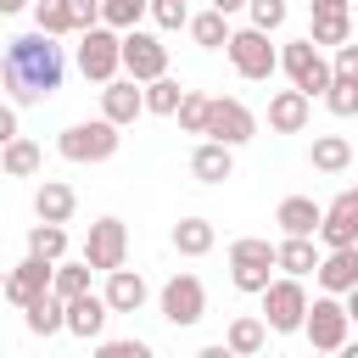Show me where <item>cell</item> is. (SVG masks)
Listing matches in <instances>:
<instances>
[{"label": "cell", "mask_w": 358, "mask_h": 358, "mask_svg": "<svg viewBox=\"0 0 358 358\" xmlns=\"http://www.w3.org/2000/svg\"><path fill=\"white\" fill-rule=\"evenodd\" d=\"M62 73H67V62H62V45H56V34H17L11 45H6V62H0V84L11 90V101L17 106H39V101H50L56 90H62Z\"/></svg>", "instance_id": "obj_1"}, {"label": "cell", "mask_w": 358, "mask_h": 358, "mask_svg": "<svg viewBox=\"0 0 358 358\" xmlns=\"http://www.w3.org/2000/svg\"><path fill=\"white\" fill-rule=\"evenodd\" d=\"M224 50H229V67L241 73V78H252V84H263V78H274V67H280V50L268 45V34L263 28H229V39H224Z\"/></svg>", "instance_id": "obj_2"}, {"label": "cell", "mask_w": 358, "mask_h": 358, "mask_svg": "<svg viewBox=\"0 0 358 358\" xmlns=\"http://www.w3.org/2000/svg\"><path fill=\"white\" fill-rule=\"evenodd\" d=\"M229 280H235V291L257 296V291L274 280V241H263V235L229 241Z\"/></svg>", "instance_id": "obj_3"}, {"label": "cell", "mask_w": 358, "mask_h": 358, "mask_svg": "<svg viewBox=\"0 0 358 358\" xmlns=\"http://www.w3.org/2000/svg\"><path fill=\"white\" fill-rule=\"evenodd\" d=\"M117 67H123V34L106 28V22L84 28L78 34V73L95 78V84H106V78H117Z\"/></svg>", "instance_id": "obj_4"}, {"label": "cell", "mask_w": 358, "mask_h": 358, "mask_svg": "<svg viewBox=\"0 0 358 358\" xmlns=\"http://www.w3.org/2000/svg\"><path fill=\"white\" fill-rule=\"evenodd\" d=\"M117 123L112 117H90V123H73V129H62V140H56V151L67 157V162H106L112 151H117Z\"/></svg>", "instance_id": "obj_5"}, {"label": "cell", "mask_w": 358, "mask_h": 358, "mask_svg": "<svg viewBox=\"0 0 358 358\" xmlns=\"http://www.w3.org/2000/svg\"><path fill=\"white\" fill-rule=\"evenodd\" d=\"M257 296H263V324H268L274 336H291V330H302L308 291H302V280H296V274H285V280H268Z\"/></svg>", "instance_id": "obj_6"}, {"label": "cell", "mask_w": 358, "mask_h": 358, "mask_svg": "<svg viewBox=\"0 0 358 358\" xmlns=\"http://www.w3.org/2000/svg\"><path fill=\"white\" fill-rule=\"evenodd\" d=\"M280 67H285V78L313 101V95H324L330 90V62L319 56V45L313 39H296V45H285L280 50Z\"/></svg>", "instance_id": "obj_7"}, {"label": "cell", "mask_w": 358, "mask_h": 358, "mask_svg": "<svg viewBox=\"0 0 358 358\" xmlns=\"http://www.w3.org/2000/svg\"><path fill=\"white\" fill-rule=\"evenodd\" d=\"M347 324H352V319H347V308H341L330 291L313 296L308 313H302V330H308V341H313L319 352H341V347H347Z\"/></svg>", "instance_id": "obj_8"}, {"label": "cell", "mask_w": 358, "mask_h": 358, "mask_svg": "<svg viewBox=\"0 0 358 358\" xmlns=\"http://www.w3.org/2000/svg\"><path fill=\"white\" fill-rule=\"evenodd\" d=\"M257 134V117L246 101L235 95H213V112H207V140H224V145H246Z\"/></svg>", "instance_id": "obj_9"}, {"label": "cell", "mask_w": 358, "mask_h": 358, "mask_svg": "<svg viewBox=\"0 0 358 358\" xmlns=\"http://www.w3.org/2000/svg\"><path fill=\"white\" fill-rule=\"evenodd\" d=\"M123 73L140 78V84L168 73V45L157 34H145V28H123Z\"/></svg>", "instance_id": "obj_10"}, {"label": "cell", "mask_w": 358, "mask_h": 358, "mask_svg": "<svg viewBox=\"0 0 358 358\" xmlns=\"http://www.w3.org/2000/svg\"><path fill=\"white\" fill-rule=\"evenodd\" d=\"M201 313H207V285H201L196 274H173V280L162 285V319L185 330V324H196Z\"/></svg>", "instance_id": "obj_11"}, {"label": "cell", "mask_w": 358, "mask_h": 358, "mask_svg": "<svg viewBox=\"0 0 358 358\" xmlns=\"http://www.w3.org/2000/svg\"><path fill=\"white\" fill-rule=\"evenodd\" d=\"M129 257V229H123V218H95L90 224V241H84V263L90 268H117Z\"/></svg>", "instance_id": "obj_12"}, {"label": "cell", "mask_w": 358, "mask_h": 358, "mask_svg": "<svg viewBox=\"0 0 358 358\" xmlns=\"http://www.w3.org/2000/svg\"><path fill=\"white\" fill-rule=\"evenodd\" d=\"M50 268L56 263H45V257H22L11 274H6V302H17V308H28V302H39L45 291H50Z\"/></svg>", "instance_id": "obj_13"}, {"label": "cell", "mask_w": 358, "mask_h": 358, "mask_svg": "<svg viewBox=\"0 0 358 358\" xmlns=\"http://www.w3.org/2000/svg\"><path fill=\"white\" fill-rule=\"evenodd\" d=\"M140 112H145L140 78H106V84H101V117H112V123L123 129V123H134Z\"/></svg>", "instance_id": "obj_14"}, {"label": "cell", "mask_w": 358, "mask_h": 358, "mask_svg": "<svg viewBox=\"0 0 358 358\" xmlns=\"http://www.w3.org/2000/svg\"><path fill=\"white\" fill-rule=\"evenodd\" d=\"M106 319H112L106 296H95V291H78V296H67V330H73L78 341H101Z\"/></svg>", "instance_id": "obj_15"}, {"label": "cell", "mask_w": 358, "mask_h": 358, "mask_svg": "<svg viewBox=\"0 0 358 358\" xmlns=\"http://www.w3.org/2000/svg\"><path fill=\"white\" fill-rule=\"evenodd\" d=\"M319 285L330 291V296H341V291H352L358 285V241L352 246H324V257H319Z\"/></svg>", "instance_id": "obj_16"}, {"label": "cell", "mask_w": 358, "mask_h": 358, "mask_svg": "<svg viewBox=\"0 0 358 358\" xmlns=\"http://www.w3.org/2000/svg\"><path fill=\"white\" fill-rule=\"evenodd\" d=\"M324 246H352L358 241V196L347 190V196H336L330 207H324V218H319V229H313Z\"/></svg>", "instance_id": "obj_17"}, {"label": "cell", "mask_w": 358, "mask_h": 358, "mask_svg": "<svg viewBox=\"0 0 358 358\" xmlns=\"http://www.w3.org/2000/svg\"><path fill=\"white\" fill-rule=\"evenodd\" d=\"M308 112H313V101H308L296 84L268 95V129H274V134H302V129H308Z\"/></svg>", "instance_id": "obj_18"}, {"label": "cell", "mask_w": 358, "mask_h": 358, "mask_svg": "<svg viewBox=\"0 0 358 358\" xmlns=\"http://www.w3.org/2000/svg\"><path fill=\"white\" fill-rule=\"evenodd\" d=\"M101 296H106V308H112V313H140L151 291H145V280H140L134 268H123V263H117V268H106V291H101Z\"/></svg>", "instance_id": "obj_19"}, {"label": "cell", "mask_w": 358, "mask_h": 358, "mask_svg": "<svg viewBox=\"0 0 358 358\" xmlns=\"http://www.w3.org/2000/svg\"><path fill=\"white\" fill-rule=\"evenodd\" d=\"M190 173H196L201 185H224V179L235 173V145H224V140H201V145L190 151Z\"/></svg>", "instance_id": "obj_20"}, {"label": "cell", "mask_w": 358, "mask_h": 358, "mask_svg": "<svg viewBox=\"0 0 358 358\" xmlns=\"http://www.w3.org/2000/svg\"><path fill=\"white\" fill-rule=\"evenodd\" d=\"M34 213H39L45 224H67V218L78 213V196H73V185H62V179H45V185L34 190Z\"/></svg>", "instance_id": "obj_21"}, {"label": "cell", "mask_w": 358, "mask_h": 358, "mask_svg": "<svg viewBox=\"0 0 358 358\" xmlns=\"http://www.w3.org/2000/svg\"><path fill=\"white\" fill-rule=\"evenodd\" d=\"M319 218H324V207H319L313 196H285V201L274 207V224H280L285 235H313Z\"/></svg>", "instance_id": "obj_22"}, {"label": "cell", "mask_w": 358, "mask_h": 358, "mask_svg": "<svg viewBox=\"0 0 358 358\" xmlns=\"http://www.w3.org/2000/svg\"><path fill=\"white\" fill-rule=\"evenodd\" d=\"M274 268H285V274H313L319 268V246H313V235H285V241H274Z\"/></svg>", "instance_id": "obj_23"}, {"label": "cell", "mask_w": 358, "mask_h": 358, "mask_svg": "<svg viewBox=\"0 0 358 358\" xmlns=\"http://www.w3.org/2000/svg\"><path fill=\"white\" fill-rule=\"evenodd\" d=\"M308 39H313V45H341V39H352V17H347V6H313Z\"/></svg>", "instance_id": "obj_24"}, {"label": "cell", "mask_w": 358, "mask_h": 358, "mask_svg": "<svg viewBox=\"0 0 358 358\" xmlns=\"http://www.w3.org/2000/svg\"><path fill=\"white\" fill-rule=\"evenodd\" d=\"M213 241H218V235H213V218H179V224H173V252H179V257H207Z\"/></svg>", "instance_id": "obj_25"}, {"label": "cell", "mask_w": 358, "mask_h": 358, "mask_svg": "<svg viewBox=\"0 0 358 358\" xmlns=\"http://www.w3.org/2000/svg\"><path fill=\"white\" fill-rule=\"evenodd\" d=\"M22 313H28V330H34V336H62V330H67V302H62L56 291H45L39 302H28Z\"/></svg>", "instance_id": "obj_26"}, {"label": "cell", "mask_w": 358, "mask_h": 358, "mask_svg": "<svg viewBox=\"0 0 358 358\" xmlns=\"http://www.w3.org/2000/svg\"><path fill=\"white\" fill-rule=\"evenodd\" d=\"M263 341H268V324H263V319H252V313L229 319V330H224V347H229L235 358H252V352H263Z\"/></svg>", "instance_id": "obj_27"}, {"label": "cell", "mask_w": 358, "mask_h": 358, "mask_svg": "<svg viewBox=\"0 0 358 358\" xmlns=\"http://www.w3.org/2000/svg\"><path fill=\"white\" fill-rule=\"evenodd\" d=\"M308 162H313L319 173H341V168H352V145H347L341 134H313Z\"/></svg>", "instance_id": "obj_28"}, {"label": "cell", "mask_w": 358, "mask_h": 358, "mask_svg": "<svg viewBox=\"0 0 358 358\" xmlns=\"http://www.w3.org/2000/svg\"><path fill=\"white\" fill-rule=\"evenodd\" d=\"M39 162H45V157H39V145H34V140H22V134L0 145V168H6L11 179H34V173H39Z\"/></svg>", "instance_id": "obj_29"}, {"label": "cell", "mask_w": 358, "mask_h": 358, "mask_svg": "<svg viewBox=\"0 0 358 358\" xmlns=\"http://www.w3.org/2000/svg\"><path fill=\"white\" fill-rule=\"evenodd\" d=\"M185 28H190V39H196L201 50H218V45L229 39V17H224L218 6H207V11H196V17L185 22Z\"/></svg>", "instance_id": "obj_30"}, {"label": "cell", "mask_w": 358, "mask_h": 358, "mask_svg": "<svg viewBox=\"0 0 358 358\" xmlns=\"http://www.w3.org/2000/svg\"><path fill=\"white\" fill-rule=\"evenodd\" d=\"M179 101H185L179 78H168V73L145 78V112H157V117H173V112H179Z\"/></svg>", "instance_id": "obj_31"}, {"label": "cell", "mask_w": 358, "mask_h": 358, "mask_svg": "<svg viewBox=\"0 0 358 358\" xmlns=\"http://www.w3.org/2000/svg\"><path fill=\"white\" fill-rule=\"evenodd\" d=\"M207 112H213V95H201V90H185V101H179V129L185 134H207Z\"/></svg>", "instance_id": "obj_32"}, {"label": "cell", "mask_w": 358, "mask_h": 358, "mask_svg": "<svg viewBox=\"0 0 358 358\" xmlns=\"http://www.w3.org/2000/svg\"><path fill=\"white\" fill-rule=\"evenodd\" d=\"M28 252H34V257H45V263H56V257L67 252V229L39 218V224H34V235H28Z\"/></svg>", "instance_id": "obj_33"}, {"label": "cell", "mask_w": 358, "mask_h": 358, "mask_svg": "<svg viewBox=\"0 0 358 358\" xmlns=\"http://www.w3.org/2000/svg\"><path fill=\"white\" fill-rule=\"evenodd\" d=\"M50 291L67 302V296H78V291H90V263H62L56 257V268H50Z\"/></svg>", "instance_id": "obj_34"}, {"label": "cell", "mask_w": 358, "mask_h": 358, "mask_svg": "<svg viewBox=\"0 0 358 358\" xmlns=\"http://www.w3.org/2000/svg\"><path fill=\"white\" fill-rule=\"evenodd\" d=\"M34 28L39 34H73V17H67V0H34Z\"/></svg>", "instance_id": "obj_35"}, {"label": "cell", "mask_w": 358, "mask_h": 358, "mask_svg": "<svg viewBox=\"0 0 358 358\" xmlns=\"http://www.w3.org/2000/svg\"><path fill=\"white\" fill-rule=\"evenodd\" d=\"M140 17H145V0H101V22L106 28H140Z\"/></svg>", "instance_id": "obj_36"}, {"label": "cell", "mask_w": 358, "mask_h": 358, "mask_svg": "<svg viewBox=\"0 0 358 358\" xmlns=\"http://www.w3.org/2000/svg\"><path fill=\"white\" fill-rule=\"evenodd\" d=\"M324 106H330L336 117H352V112H358V78H336V73H330V90H324Z\"/></svg>", "instance_id": "obj_37"}, {"label": "cell", "mask_w": 358, "mask_h": 358, "mask_svg": "<svg viewBox=\"0 0 358 358\" xmlns=\"http://www.w3.org/2000/svg\"><path fill=\"white\" fill-rule=\"evenodd\" d=\"M145 17H151L157 28H168V34H173V28H185V22H190V6H185V0H145Z\"/></svg>", "instance_id": "obj_38"}, {"label": "cell", "mask_w": 358, "mask_h": 358, "mask_svg": "<svg viewBox=\"0 0 358 358\" xmlns=\"http://www.w3.org/2000/svg\"><path fill=\"white\" fill-rule=\"evenodd\" d=\"M246 11H252V28H263V34H274L285 22V0H246Z\"/></svg>", "instance_id": "obj_39"}, {"label": "cell", "mask_w": 358, "mask_h": 358, "mask_svg": "<svg viewBox=\"0 0 358 358\" xmlns=\"http://www.w3.org/2000/svg\"><path fill=\"white\" fill-rule=\"evenodd\" d=\"M67 17H73V34H84L101 22V0H67Z\"/></svg>", "instance_id": "obj_40"}, {"label": "cell", "mask_w": 358, "mask_h": 358, "mask_svg": "<svg viewBox=\"0 0 358 358\" xmlns=\"http://www.w3.org/2000/svg\"><path fill=\"white\" fill-rule=\"evenodd\" d=\"M330 73H336V78H358V39H341V45H336Z\"/></svg>", "instance_id": "obj_41"}, {"label": "cell", "mask_w": 358, "mask_h": 358, "mask_svg": "<svg viewBox=\"0 0 358 358\" xmlns=\"http://www.w3.org/2000/svg\"><path fill=\"white\" fill-rule=\"evenodd\" d=\"M101 358H151L145 341H101Z\"/></svg>", "instance_id": "obj_42"}, {"label": "cell", "mask_w": 358, "mask_h": 358, "mask_svg": "<svg viewBox=\"0 0 358 358\" xmlns=\"http://www.w3.org/2000/svg\"><path fill=\"white\" fill-rule=\"evenodd\" d=\"M17 140V106H0V145Z\"/></svg>", "instance_id": "obj_43"}, {"label": "cell", "mask_w": 358, "mask_h": 358, "mask_svg": "<svg viewBox=\"0 0 358 358\" xmlns=\"http://www.w3.org/2000/svg\"><path fill=\"white\" fill-rule=\"evenodd\" d=\"M341 296H347V302H341V308H347V319L358 324V285H352V291H341Z\"/></svg>", "instance_id": "obj_44"}, {"label": "cell", "mask_w": 358, "mask_h": 358, "mask_svg": "<svg viewBox=\"0 0 358 358\" xmlns=\"http://www.w3.org/2000/svg\"><path fill=\"white\" fill-rule=\"evenodd\" d=\"M22 6H28V0H0V17H17Z\"/></svg>", "instance_id": "obj_45"}, {"label": "cell", "mask_w": 358, "mask_h": 358, "mask_svg": "<svg viewBox=\"0 0 358 358\" xmlns=\"http://www.w3.org/2000/svg\"><path fill=\"white\" fill-rule=\"evenodd\" d=\"M213 6H218V11H224V17H229V11H241V6H246V0H213Z\"/></svg>", "instance_id": "obj_46"}, {"label": "cell", "mask_w": 358, "mask_h": 358, "mask_svg": "<svg viewBox=\"0 0 358 358\" xmlns=\"http://www.w3.org/2000/svg\"><path fill=\"white\" fill-rule=\"evenodd\" d=\"M313 6H352V0H313Z\"/></svg>", "instance_id": "obj_47"}, {"label": "cell", "mask_w": 358, "mask_h": 358, "mask_svg": "<svg viewBox=\"0 0 358 358\" xmlns=\"http://www.w3.org/2000/svg\"><path fill=\"white\" fill-rule=\"evenodd\" d=\"M0 296H6V274H0Z\"/></svg>", "instance_id": "obj_48"}, {"label": "cell", "mask_w": 358, "mask_h": 358, "mask_svg": "<svg viewBox=\"0 0 358 358\" xmlns=\"http://www.w3.org/2000/svg\"><path fill=\"white\" fill-rule=\"evenodd\" d=\"M352 196H358V185H352Z\"/></svg>", "instance_id": "obj_49"}]
</instances>
